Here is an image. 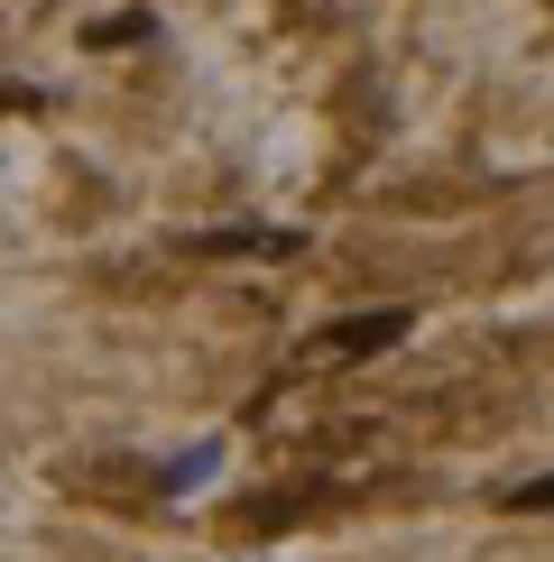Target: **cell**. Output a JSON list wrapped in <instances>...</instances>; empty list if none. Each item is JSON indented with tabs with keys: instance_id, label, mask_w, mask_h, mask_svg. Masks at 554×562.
I'll use <instances>...</instances> for the list:
<instances>
[{
	"instance_id": "1",
	"label": "cell",
	"mask_w": 554,
	"mask_h": 562,
	"mask_svg": "<svg viewBox=\"0 0 554 562\" xmlns=\"http://www.w3.org/2000/svg\"><path fill=\"white\" fill-rule=\"evenodd\" d=\"M407 304H369L361 323H333V333H314V360H379L388 341H407Z\"/></svg>"
},
{
	"instance_id": "2",
	"label": "cell",
	"mask_w": 554,
	"mask_h": 562,
	"mask_svg": "<svg viewBox=\"0 0 554 562\" xmlns=\"http://www.w3.org/2000/svg\"><path fill=\"white\" fill-rule=\"evenodd\" d=\"M148 37V10H121V19H92L84 29V46H138Z\"/></svg>"
},
{
	"instance_id": "3",
	"label": "cell",
	"mask_w": 554,
	"mask_h": 562,
	"mask_svg": "<svg viewBox=\"0 0 554 562\" xmlns=\"http://www.w3.org/2000/svg\"><path fill=\"white\" fill-rule=\"evenodd\" d=\"M203 249H296V240H287V231H213Z\"/></svg>"
},
{
	"instance_id": "4",
	"label": "cell",
	"mask_w": 554,
	"mask_h": 562,
	"mask_svg": "<svg viewBox=\"0 0 554 562\" xmlns=\"http://www.w3.org/2000/svg\"><path fill=\"white\" fill-rule=\"evenodd\" d=\"M508 507H518V517H536V507H554V480H518V488H508Z\"/></svg>"
}]
</instances>
